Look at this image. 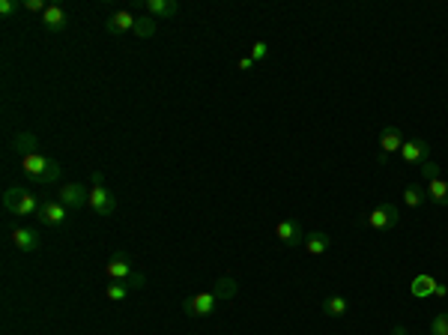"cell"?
Segmentation results:
<instances>
[{
	"label": "cell",
	"mask_w": 448,
	"mask_h": 335,
	"mask_svg": "<svg viewBox=\"0 0 448 335\" xmlns=\"http://www.w3.org/2000/svg\"><path fill=\"white\" fill-rule=\"evenodd\" d=\"M329 249H332V236L326 234V231H311V234H305V251H308V255L320 258V255H326Z\"/></svg>",
	"instance_id": "9a60e30c"
},
{
	"label": "cell",
	"mask_w": 448,
	"mask_h": 335,
	"mask_svg": "<svg viewBox=\"0 0 448 335\" xmlns=\"http://www.w3.org/2000/svg\"><path fill=\"white\" fill-rule=\"evenodd\" d=\"M90 210H93L96 216H114L117 198H114V192L108 186H90Z\"/></svg>",
	"instance_id": "8992f818"
},
{
	"label": "cell",
	"mask_w": 448,
	"mask_h": 335,
	"mask_svg": "<svg viewBox=\"0 0 448 335\" xmlns=\"http://www.w3.org/2000/svg\"><path fill=\"white\" fill-rule=\"evenodd\" d=\"M251 66H254V60H251V57H242V60H239V69L242 72H248Z\"/></svg>",
	"instance_id": "4dcf8cb0"
},
{
	"label": "cell",
	"mask_w": 448,
	"mask_h": 335,
	"mask_svg": "<svg viewBox=\"0 0 448 335\" xmlns=\"http://www.w3.org/2000/svg\"><path fill=\"white\" fill-rule=\"evenodd\" d=\"M129 293H132V284L129 282H108V288H105V297L111 302H123Z\"/></svg>",
	"instance_id": "cb8c5ba5"
},
{
	"label": "cell",
	"mask_w": 448,
	"mask_h": 335,
	"mask_svg": "<svg viewBox=\"0 0 448 335\" xmlns=\"http://www.w3.org/2000/svg\"><path fill=\"white\" fill-rule=\"evenodd\" d=\"M419 171H421V177H425V183H430V179H439V165L436 162H421L419 165Z\"/></svg>",
	"instance_id": "484cf974"
},
{
	"label": "cell",
	"mask_w": 448,
	"mask_h": 335,
	"mask_svg": "<svg viewBox=\"0 0 448 335\" xmlns=\"http://www.w3.org/2000/svg\"><path fill=\"white\" fill-rule=\"evenodd\" d=\"M347 308H350V302L344 297H338V293H329V297L323 299V312L329 317H344Z\"/></svg>",
	"instance_id": "44dd1931"
},
{
	"label": "cell",
	"mask_w": 448,
	"mask_h": 335,
	"mask_svg": "<svg viewBox=\"0 0 448 335\" xmlns=\"http://www.w3.org/2000/svg\"><path fill=\"white\" fill-rule=\"evenodd\" d=\"M90 179H93V186H105V183H102V179H105L102 171H93V177H90Z\"/></svg>",
	"instance_id": "1f68e13d"
},
{
	"label": "cell",
	"mask_w": 448,
	"mask_h": 335,
	"mask_svg": "<svg viewBox=\"0 0 448 335\" xmlns=\"http://www.w3.org/2000/svg\"><path fill=\"white\" fill-rule=\"evenodd\" d=\"M427 201L436 207H448V179H430L427 183Z\"/></svg>",
	"instance_id": "e0dca14e"
},
{
	"label": "cell",
	"mask_w": 448,
	"mask_h": 335,
	"mask_svg": "<svg viewBox=\"0 0 448 335\" xmlns=\"http://www.w3.org/2000/svg\"><path fill=\"white\" fill-rule=\"evenodd\" d=\"M434 297H439V299H445V297H448V284H445V282H436Z\"/></svg>",
	"instance_id": "f546056e"
},
{
	"label": "cell",
	"mask_w": 448,
	"mask_h": 335,
	"mask_svg": "<svg viewBox=\"0 0 448 335\" xmlns=\"http://www.w3.org/2000/svg\"><path fill=\"white\" fill-rule=\"evenodd\" d=\"M135 15L129 10H117L114 15H108V21H105V30H108L111 36H120V34H129V30H135Z\"/></svg>",
	"instance_id": "4fadbf2b"
},
{
	"label": "cell",
	"mask_w": 448,
	"mask_h": 335,
	"mask_svg": "<svg viewBox=\"0 0 448 335\" xmlns=\"http://www.w3.org/2000/svg\"><path fill=\"white\" fill-rule=\"evenodd\" d=\"M275 236L284 243L287 249H296V246H305V231L296 219H284V222L275 225Z\"/></svg>",
	"instance_id": "9c48e42d"
},
{
	"label": "cell",
	"mask_w": 448,
	"mask_h": 335,
	"mask_svg": "<svg viewBox=\"0 0 448 335\" xmlns=\"http://www.w3.org/2000/svg\"><path fill=\"white\" fill-rule=\"evenodd\" d=\"M392 335H410V332H406V326H395Z\"/></svg>",
	"instance_id": "d6a6232c"
},
{
	"label": "cell",
	"mask_w": 448,
	"mask_h": 335,
	"mask_svg": "<svg viewBox=\"0 0 448 335\" xmlns=\"http://www.w3.org/2000/svg\"><path fill=\"white\" fill-rule=\"evenodd\" d=\"M425 201H427V189H421L419 183H410V186L404 189V203H406V207L415 210V207H421Z\"/></svg>",
	"instance_id": "603a6c76"
},
{
	"label": "cell",
	"mask_w": 448,
	"mask_h": 335,
	"mask_svg": "<svg viewBox=\"0 0 448 335\" xmlns=\"http://www.w3.org/2000/svg\"><path fill=\"white\" fill-rule=\"evenodd\" d=\"M105 273H108L111 282H129L135 275V266H132V258L126 251H114L111 260L105 264Z\"/></svg>",
	"instance_id": "ba28073f"
},
{
	"label": "cell",
	"mask_w": 448,
	"mask_h": 335,
	"mask_svg": "<svg viewBox=\"0 0 448 335\" xmlns=\"http://www.w3.org/2000/svg\"><path fill=\"white\" fill-rule=\"evenodd\" d=\"M146 15H153V18H174L179 12V6L174 0H146Z\"/></svg>",
	"instance_id": "2e32d148"
},
{
	"label": "cell",
	"mask_w": 448,
	"mask_h": 335,
	"mask_svg": "<svg viewBox=\"0 0 448 335\" xmlns=\"http://www.w3.org/2000/svg\"><path fill=\"white\" fill-rule=\"evenodd\" d=\"M397 222H401V210L395 207V203H380L377 210L368 216V225L373 227V231H395Z\"/></svg>",
	"instance_id": "3957f363"
},
{
	"label": "cell",
	"mask_w": 448,
	"mask_h": 335,
	"mask_svg": "<svg viewBox=\"0 0 448 335\" xmlns=\"http://www.w3.org/2000/svg\"><path fill=\"white\" fill-rule=\"evenodd\" d=\"M251 60H254V63H263L266 60V57H269V45L266 42H254V45H251Z\"/></svg>",
	"instance_id": "4316f807"
},
{
	"label": "cell",
	"mask_w": 448,
	"mask_h": 335,
	"mask_svg": "<svg viewBox=\"0 0 448 335\" xmlns=\"http://www.w3.org/2000/svg\"><path fill=\"white\" fill-rule=\"evenodd\" d=\"M427 156H430V144L421 141V138H412V141L401 147V159L406 165H421V162H427Z\"/></svg>",
	"instance_id": "7c38bea8"
},
{
	"label": "cell",
	"mask_w": 448,
	"mask_h": 335,
	"mask_svg": "<svg viewBox=\"0 0 448 335\" xmlns=\"http://www.w3.org/2000/svg\"><path fill=\"white\" fill-rule=\"evenodd\" d=\"M12 243L18 251H36L42 240H39L36 227H12Z\"/></svg>",
	"instance_id": "5bb4252c"
},
{
	"label": "cell",
	"mask_w": 448,
	"mask_h": 335,
	"mask_svg": "<svg viewBox=\"0 0 448 335\" xmlns=\"http://www.w3.org/2000/svg\"><path fill=\"white\" fill-rule=\"evenodd\" d=\"M215 293L213 290H203V293H194V297H189L183 302V312L189 317H209L215 312Z\"/></svg>",
	"instance_id": "277c9868"
},
{
	"label": "cell",
	"mask_w": 448,
	"mask_h": 335,
	"mask_svg": "<svg viewBox=\"0 0 448 335\" xmlns=\"http://www.w3.org/2000/svg\"><path fill=\"white\" fill-rule=\"evenodd\" d=\"M21 171H24V177L34 179V183H57V179H60V162L48 159L42 153L21 156Z\"/></svg>",
	"instance_id": "6da1fadb"
},
{
	"label": "cell",
	"mask_w": 448,
	"mask_h": 335,
	"mask_svg": "<svg viewBox=\"0 0 448 335\" xmlns=\"http://www.w3.org/2000/svg\"><path fill=\"white\" fill-rule=\"evenodd\" d=\"M42 24L48 34H60V30L69 27V12L60 3H48V10L42 12Z\"/></svg>",
	"instance_id": "8fae6325"
},
{
	"label": "cell",
	"mask_w": 448,
	"mask_h": 335,
	"mask_svg": "<svg viewBox=\"0 0 448 335\" xmlns=\"http://www.w3.org/2000/svg\"><path fill=\"white\" fill-rule=\"evenodd\" d=\"M66 207H63L60 201H42V207H39L36 219L42 222L45 227H63L66 225Z\"/></svg>",
	"instance_id": "30bf717a"
},
{
	"label": "cell",
	"mask_w": 448,
	"mask_h": 335,
	"mask_svg": "<svg viewBox=\"0 0 448 335\" xmlns=\"http://www.w3.org/2000/svg\"><path fill=\"white\" fill-rule=\"evenodd\" d=\"M3 207L10 210L12 216H36L39 207H42V201H39L34 192L12 186V189L3 192Z\"/></svg>",
	"instance_id": "7a4b0ae2"
},
{
	"label": "cell",
	"mask_w": 448,
	"mask_h": 335,
	"mask_svg": "<svg viewBox=\"0 0 448 335\" xmlns=\"http://www.w3.org/2000/svg\"><path fill=\"white\" fill-rule=\"evenodd\" d=\"M156 30H159V18H153V15H137L132 34L137 39H150V36H156Z\"/></svg>",
	"instance_id": "ffe728a7"
},
{
	"label": "cell",
	"mask_w": 448,
	"mask_h": 335,
	"mask_svg": "<svg viewBox=\"0 0 448 335\" xmlns=\"http://www.w3.org/2000/svg\"><path fill=\"white\" fill-rule=\"evenodd\" d=\"M36 135L34 132H18L12 138V153H21V156H30V153H39L36 150Z\"/></svg>",
	"instance_id": "d6986e66"
},
{
	"label": "cell",
	"mask_w": 448,
	"mask_h": 335,
	"mask_svg": "<svg viewBox=\"0 0 448 335\" xmlns=\"http://www.w3.org/2000/svg\"><path fill=\"white\" fill-rule=\"evenodd\" d=\"M434 288H436V279H434V275H427V273L415 275L412 284H410V290H412V297H415V299H421V297H434Z\"/></svg>",
	"instance_id": "ac0fdd59"
},
{
	"label": "cell",
	"mask_w": 448,
	"mask_h": 335,
	"mask_svg": "<svg viewBox=\"0 0 448 335\" xmlns=\"http://www.w3.org/2000/svg\"><path fill=\"white\" fill-rule=\"evenodd\" d=\"M430 335H448V312H439L430 321Z\"/></svg>",
	"instance_id": "d4e9b609"
},
{
	"label": "cell",
	"mask_w": 448,
	"mask_h": 335,
	"mask_svg": "<svg viewBox=\"0 0 448 335\" xmlns=\"http://www.w3.org/2000/svg\"><path fill=\"white\" fill-rule=\"evenodd\" d=\"M18 6L21 3H15V0H0V15H3V18H10V15L18 12Z\"/></svg>",
	"instance_id": "83f0119b"
},
{
	"label": "cell",
	"mask_w": 448,
	"mask_h": 335,
	"mask_svg": "<svg viewBox=\"0 0 448 335\" xmlns=\"http://www.w3.org/2000/svg\"><path fill=\"white\" fill-rule=\"evenodd\" d=\"M236 290H239V284H236V279H230V275H222V279L215 282V299H233L236 297Z\"/></svg>",
	"instance_id": "7402d4cb"
},
{
	"label": "cell",
	"mask_w": 448,
	"mask_h": 335,
	"mask_svg": "<svg viewBox=\"0 0 448 335\" xmlns=\"http://www.w3.org/2000/svg\"><path fill=\"white\" fill-rule=\"evenodd\" d=\"M57 201H60L66 210H84L90 203V189L87 186H81V183H66V186H60Z\"/></svg>",
	"instance_id": "5b68a950"
},
{
	"label": "cell",
	"mask_w": 448,
	"mask_h": 335,
	"mask_svg": "<svg viewBox=\"0 0 448 335\" xmlns=\"http://www.w3.org/2000/svg\"><path fill=\"white\" fill-rule=\"evenodd\" d=\"M24 10H27V12H39V15H42L45 10H48V3H42V0H24Z\"/></svg>",
	"instance_id": "f1b7e54d"
},
{
	"label": "cell",
	"mask_w": 448,
	"mask_h": 335,
	"mask_svg": "<svg viewBox=\"0 0 448 335\" xmlns=\"http://www.w3.org/2000/svg\"><path fill=\"white\" fill-rule=\"evenodd\" d=\"M406 144L404 132L397 126H382L380 132V165H386V159L392 156V153H401V147Z\"/></svg>",
	"instance_id": "52a82bcc"
}]
</instances>
